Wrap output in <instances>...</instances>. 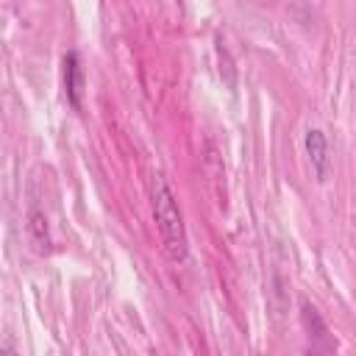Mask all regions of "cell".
I'll list each match as a JSON object with an SVG mask.
<instances>
[{
    "mask_svg": "<svg viewBox=\"0 0 356 356\" xmlns=\"http://www.w3.org/2000/svg\"><path fill=\"white\" fill-rule=\"evenodd\" d=\"M64 67V95H67V103L81 111V95H83V67H81V56L75 50H70L61 61Z\"/></svg>",
    "mask_w": 356,
    "mask_h": 356,
    "instance_id": "obj_3",
    "label": "cell"
},
{
    "mask_svg": "<svg viewBox=\"0 0 356 356\" xmlns=\"http://www.w3.org/2000/svg\"><path fill=\"white\" fill-rule=\"evenodd\" d=\"M28 236H31V242H33V248L39 253L50 250V228H47L44 211H39V209H31L28 211Z\"/></svg>",
    "mask_w": 356,
    "mask_h": 356,
    "instance_id": "obj_4",
    "label": "cell"
},
{
    "mask_svg": "<svg viewBox=\"0 0 356 356\" xmlns=\"http://www.w3.org/2000/svg\"><path fill=\"white\" fill-rule=\"evenodd\" d=\"M150 200H153V217L164 242V250L172 261H184L186 259V228H184V217L178 209V200L170 189V184L164 181V175H153L150 178Z\"/></svg>",
    "mask_w": 356,
    "mask_h": 356,
    "instance_id": "obj_1",
    "label": "cell"
},
{
    "mask_svg": "<svg viewBox=\"0 0 356 356\" xmlns=\"http://www.w3.org/2000/svg\"><path fill=\"white\" fill-rule=\"evenodd\" d=\"M300 320H303V328L309 331V337H317V339H325L328 337V328H325L320 312L309 300H300Z\"/></svg>",
    "mask_w": 356,
    "mask_h": 356,
    "instance_id": "obj_5",
    "label": "cell"
},
{
    "mask_svg": "<svg viewBox=\"0 0 356 356\" xmlns=\"http://www.w3.org/2000/svg\"><path fill=\"white\" fill-rule=\"evenodd\" d=\"M306 156H309V164L314 170V178L325 181L328 170H331V150H328V139H325V134L320 128H309L306 131Z\"/></svg>",
    "mask_w": 356,
    "mask_h": 356,
    "instance_id": "obj_2",
    "label": "cell"
}]
</instances>
